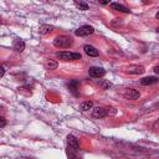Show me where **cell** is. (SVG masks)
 <instances>
[{"label":"cell","mask_w":159,"mask_h":159,"mask_svg":"<svg viewBox=\"0 0 159 159\" xmlns=\"http://www.w3.org/2000/svg\"><path fill=\"white\" fill-rule=\"evenodd\" d=\"M73 43L72 39L68 37V36H65V35H61V36H57L55 40H53V45L55 47L57 48H68L71 47Z\"/></svg>","instance_id":"obj_1"},{"label":"cell","mask_w":159,"mask_h":159,"mask_svg":"<svg viewBox=\"0 0 159 159\" xmlns=\"http://www.w3.org/2000/svg\"><path fill=\"white\" fill-rule=\"evenodd\" d=\"M91 116H92V118H96V119L104 118L106 116H108V114H107V108H103V107H96V108H92Z\"/></svg>","instance_id":"obj_4"},{"label":"cell","mask_w":159,"mask_h":159,"mask_svg":"<svg viewBox=\"0 0 159 159\" xmlns=\"http://www.w3.org/2000/svg\"><path fill=\"white\" fill-rule=\"evenodd\" d=\"M139 96H140V93L137 89H133V88H128L124 92V97L127 99H137V98H139Z\"/></svg>","instance_id":"obj_8"},{"label":"cell","mask_w":159,"mask_h":159,"mask_svg":"<svg viewBox=\"0 0 159 159\" xmlns=\"http://www.w3.org/2000/svg\"><path fill=\"white\" fill-rule=\"evenodd\" d=\"M144 71H145L144 67L139 66V65H130L125 68V72L129 73V75H142Z\"/></svg>","instance_id":"obj_5"},{"label":"cell","mask_w":159,"mask_h":159,"mask_svg":"<svg viewBox=\"0 0 159 159\" xmlns=\"http://www.w3.org/2000/svg\"><path fill=\"white\" fill-rule=\"evenodd\" d=\"M117 113V109L116 108H107V114L108 116H114Z\"/></svg>","instance_id":"obj_20"},{"label":"cell","mask_w":159,"mask_h":159,"mask_svg":"<svg viewBox=\"0 0 159 159\" xmlns=\"http://www.w3.org/2000/svg\"><path fill=\"white\" fill-rule=\"evenodd\" d=\"M83 50H84V52H86L88 56H92V57H96V56L99 55L98 50H97L96 47L91 46V45H84V46H83Z\"/></svg>","instance_id":"obj_10"},{"label":"cell","mask_w":159,"mask_h":159,"mask_svg":"<svg viewBox=\"0 0 159 159\" xmlns=\"http://www.w3.org/2000/svg\"><path fill=\"white\" fill-rule=\"evenodd\" d=\"M12 48L16 52H22L25 50V42L22 40H15L14 43H12Z\"/></svg>","instance_id":"obj_11"},{"label":"cell","mask_w":159,"mask_h":159,"mask_svg":"<svg viewBox=\"0 0 159 159\" xmlns=\"http://www.w3.org/2000/svg\"><path fill=\"white\" fill-rule=\"evenodd\" d=\"M26 159H34V158H26Z\"/></svg>","instance_id":"obj_28"},{"label":"cell","mask_w":159,"mask_h":159,"mask_svg":"<svg viewBox=\"0 0 159 159\" xmlns=\"http://www.w3.org/2000/svg\"><path fill=\"white\" fill-rule=\"evenodd\" d=\"M155 19H158V20H159V11L155 14Z\"/></svg>","instance_id":"obj_26"},{"label":"cell","mask_w":159,"mask_h":159,"mask_svg":"<svg viewBox=\"0 0 159 159\" xmlns=\"http://www.w3.org/2000/svg\"><path fill=\"white\" fill-rule=\"evenodd\" d=\"M157 32H159V27H158V29H157Z\"/></svg>","instance_id":"obj_27"},{"label":"cell","mask_w":159,"mask_h":159,"mask_svg":"<svg viewBox=\"0 0 159 159\" xmlns=\"http://www.w3.org/2000/svg\"><path fill=\"white\" fill-rule=\"evenodd\" d=\"M78 84H80V83H78V81H76V80H72V81H70V82L67 83V87H68V89H70V91H71L73 94H76V96H77V94H78V93H77V89H78Z\"/></svg>","instance_id":"obj_13"},{"label":"cell","mask_w":159,"mask_h":159,"mask_svg":"<svg viewBox=\"0 0 159 159\" xmlns=\"http://www.w3.org/2000/svg\"><path fill=\"white\" fill-rule=\"evenodd\" d=\"M92 108H93V102H92V101H84V102H82V103L80 104V109L83 111V112L89 111V109H92Z\"/></svg>","instance_id":"obj_15"},{"label":"cell","mask_w":159,"mask_h":159,"mask_svg":"<svg viewBox=\"0 0 159 159\" xmlns=\"http://www.w3.org/2000/svg\"><path fill=\"white\" fill-rule=\"evenodd\" d=\"M75 5H76L80 10H82V11L88 10V5H87L86 2H83V1H75Z\"/></svg>","instance_id":"obj_19"},{"label":"cell","mask_w":159,"mask_h":159,"mask_svg":"<svg viewBox=\"0 0 159 159\" xmlns=\"http://www.w3.org/2000/svg\"><path fill=\"white\" fill-rule=\"evenodd\" d=\"M57 66H58V63H57L56 61H53V60H48V61H46V63H45V67H46V70H48V71L56 70Z\"/></svg>","instance_id":"obj_16"},{"label":"cell","mask_w":159,"mask_h":159,"mask_svg":"<svg viewBox=\"0 0 159 159\" xmlns=\"http://www.w3.org/2000/svg\"><path fill=\"white\" fill-rule=\"evenodd\" d=\"M5 124H6V119H5L4 117H0V127H1V128H4V127H5Z\"/></svg>","instance_id":"obj_21"},{"label":"cell","mask_w":159,"mask_h":159,"mask_svg":"<svg viewBox=\"0 0 159 159\" xmlns=\"http://www.w3.org/2000/svg\"><path fill=\"white\" fill-rule=\"evenodd\" d=\"M76 150H73V149H71L70 147L67 148V150H66V153H67V157H68V159H81L76 153H75Z\"/></svg>","instance_id":"obj_18"},{"label":"cell","mask_w":159,"mask_h":159,"mask_svg":"<svg viewBox=\"0 0 159 159\" xmlns=\"http://www.w3.org/2000/svg\"><path fill=\"white\" fill-rule=\"evenodd\" d=\"M158 82H159V78L154 77V76L144 77V78L140 80V84L142 86H150V84H154V83H158Z\"/></svg>","instance_id":"obj_9"},{"label":"cell","mask_w":159,"mask_h":159,"mask_svg":"<svg viewBox=\"0 0 159 159\" xmlns=\"http://www.w3.org/2000/svg\"><path fill=\"white\" fill-rule=\"evenodd\" d=\"M94 32V29L89 25H83V26H80L76 31H75V35L76 36H89Z\"/></svg>","instance_id":"obj_3"},{"label":"cell","mask_w":159,"mask_h":159,"mask_svg":"<svg viewBox=\"0 0 159 159\" xmlns=\"http://www.w3.org/2000/svg\"><path fill=\"white\" fill-rule=\"evenodd\" d=\"M52 30H53V26H51V25H41L39 29V32L41 35H47V34L52 32Z\"/></svg>","instance_id":"obj_14"},{"label":"cell","mask_w":159,"mask_h":159,"mask_svg":"<svg viewBox=\"0 0 159 159\" xmlns=\"http://www.w3.org/2000/svg\"><path fill=\"white\" fill-rule=\"evenodd\" d=\"M56 56L62 60V61H76L81 58V53L78 52H70V51H62V52H57Z\"/></svg>","instance_id":"obj_2"},{"label":"cell","mask_w":159,"mask_h":159,"mask_svg":"<svg viewBox=\"0 0 159 159\" xmlns=\"http://www.w3.org/2000/svg\"><path fill=\"white\" fill-rule=\"evenodd\" d=\"M4 73H5V68H4V67H1V72H0V76L2 77V76H4Z\"/></svg>","instance_id":"obj_24"},{"label":"cell","mask_w":159,"mask_h":159,"mask_svg":"<svg viewBox=\"0 0 159 159\" xmlns=\"http://www.w3.org/2000/svg\"><path fill=\"white\" fill-rule=\"evenodd\" d=\"M153 128L155 129V130H159V118L154 122V124H153Z\"/></svg>","instance_id":"obj_22"},{"label":"cell","mask_w":159,"mask_h":159,"mask_svg":"<svg viewBox=\"0 0 159 159\" xmlns=\"http://www.w3.org/2000/svg\"><path fill=\"white\" fill-rule=\"evenodd\" d=\"M88 73L93 78H99V77H103L106 75V71L103 68H101V67H91L88 70Z\"/></svg>","instance_id":"obj_6"},{"label":"cell","mask_w":159,"mask_h":159,"mask_svg":"<svg viewBox=\"0 0 159 159\" xmlns=\"http://www.w3.org/2000/svg\"><path fill=\"white\" fill-rule=\"evenodd\" d=\"M67 144L71 149H73L76 152H80V143L73 135H67Z\"/></svg>","instance_id":"obj_7"},{"label":"cell","mask_w":159,"mask_h":159,"mask_svg":"<svg viewBox=\"0 0 159 159\" xmlns=\"http://www.w3.org/2000/svg\"><path fill=\"white\" fill-rule=\"evenodd\" d=\"M153 71H154L157 75H159V66H155V67L153 68Z\"/></svg>","instance_id":"obj_23"},{"label":"cell","mask_w":159,"mask_h":159,"mask_svg":"<svg viewBox=\"0 0 159 159\" xmlns=\"http://www.w3.org/2000/svg\"><path fill=\"white\" fill-rule=\"evenodd\" d=\"M111 87H112V83H111L109 81H107V80L99 81V88H101V89H109Z\"/></svg>","instance_id":"obj_17"},{"label":"cell","mask_w":159,"mask_h":159,"mask_svg":"<svg viewBox=\"0 0 159 159\" xmlns=\"http://www.w3.org/2000/svg\"><path fill=\"white\" fill-rule=\"evenodd\" d=\"M101 4H102V5H106V4H109V2H108V1H101Z\"/></svg>","instance_id":"obj_25"},{"label":"cell","mask_w":159,"mask_h":159,"mask_svg":"<svg viewBox=\"0 0 159 159\" xmlns=\"http://www.w3.org/2000/svg\"><path fill=\"white\" fill-rule=\"evenodd\" d=\"M109 6H111L112 10H117V11H120V12H129L130 11L128 7H125V6H123L118 2H112V4H109Z\"/></svg>","instance_id":"obj_12"}]
</instances>
